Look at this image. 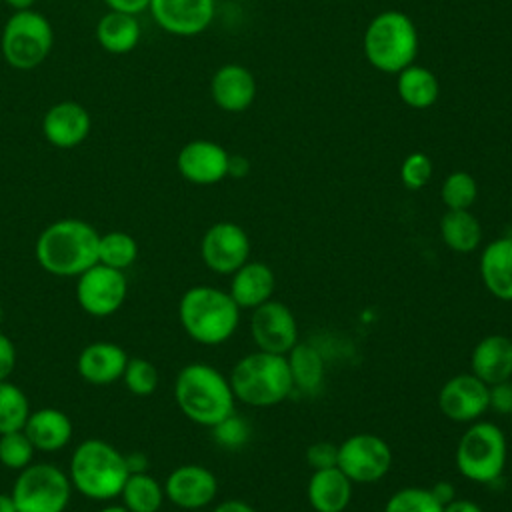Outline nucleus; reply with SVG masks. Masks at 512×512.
<instances>
[{"instance_id": "obj_1", "label": "nucleus", "mask_w": 512, "mask_h": 512, "mask_svg": "<svg viewBox=\"0 0 512 512\" xmlns=\"http://www.w3.org/2000/svg\"><path fill=\"white\" fill-rule=\"evenodd\" d=\"M98 230L78 218L46 226L36 240L38 264L54 276H80L98 262Z\"/></svg>"}, {"instance_id": "obj_2", "label": "nucleus", "mask_w": 512, "mask_h": 512, "mask_svg": "<svg viewBox=\"0 0 512 512\" xmlns=\"http://www.w3.org/2000/svg\"><path fill=\"white\" fill-rule=\"evenodd\" d=\"M174 398L188 420L208 428L230 416L236 402L230 380L218 368L202 362L186 364L178 372Z\"/></svg>"}, {"instance_id": "obj_3", "label": "nucleus", "mask_w": 512, "mask_h": 512, "mask_svg": "<svg viewBox=\"0 0 512 512\" xmlns=\"http://www.w3.org/2000/svg\"><path fill=\"white\" fill-rule=\"evenodd\" d=\"M178 318L184 332L194 342L218 346L236 332L240 324V308L226 290L192 286L180 298Z\"/></svg>"}, {"instance_id": "obj_4", "label": "nucleus", "mask_w": 512, "mask_h": 512, "mask_svg": "<svg viewBox=\"0 0 512 512\" xmlns=\"http://www.w3.org/2000/svg\"><path fill=\"white\" fill-rule=\"evenodd\" d=\"M228 380L234 398L252 408L276 406L294 392L286 354L250 352L232 366Z\"/></svg>"}, {"instance_id": "obj_5", "label": "nucleus", "mask_w": 512, "mask_h": 512, "mask_svg": "<svg viewBox=\"0 0 512 512\" xmlns=\"http://www.w3.org/2000/svg\"><path fill=\"white\" fill-rule=\"evenodd\" d=\"M130 476L126 454L100 438L80 442L70 458L72 486L92 500H112L120 496Z\"/></svg>"}, {"instance_id": "obj_6", "label": "nucleus", "mask_w": 512, "mask_h": 512, "mask_svg": "<svg viewBox=\"0 0 512 512\" xmlns=\"http://www.w3.org/2000/svg\"><path fill=\"white\" fill-rule=\"evenodd\" d=\"M418 52V32L408 14L386 10L376 14L364 32L366 60L380 72L398 74Z\"/></svg>"}, {"instance_id": "obj_7", "label": "nucleus", "mask_w": 512, "mask_h": 512, "mask_svg": "<svg viewBox=\"0 0 512 512\" xmlns=\"http://www.w3.org/2000/svg\"><path fill=\"white\" fill-rule=\"evenodd\" d=\"M508 444L500 426L484 420L470 422L456 446L458 472L476 484L498 480L506 468Z\"/></svg>"}, {"instance_id": "obj_8", "label": "nucleus", "mask_w": 512, "mask_h": 512, "mask_svg": "<svg viewBox=\"0 0 512 512\" xmlns=\"http://www.w3.org/2000/svg\"><path fill=\"white\" fill-rule=\"evenodd\" d=\"M52 40L54 34L46 16L32 8L18 10L4 24L0 50L12 68L32 70L48 58Z\"/></svg>"}, {"instance_id": "obj_9", "label": "nucleus", "mask_w": 512, "mask_h": 512, "mask_svg": "<svg viewBox=\"0 0 512 512\" xmlns=\"http://www.w3.org/2000/svg\"><path fill=\"white\" fill-rule=\"evenodd\" d=\"M72 492V482L54 464H28L18 472L12 486L16 512H64Z\"/></svg>"}, {"instance_id": "obj_10", "label": "nucleus", "mask_w": 512, "mask_h": 512, "mask_svg": "<svg viewBox=\"0 0 512 512\" xmlns=\"http://www.w3.org/2000/svg\"><path fill=\"white\" fill-rule=\"evenodd\" d=\"M336 466L358 484H372L382 480L392 468V448L376 434L360 432L348 436L338 444Z\"/></svg>"}, {"instance_id": "obj_11", "label": "nucleus", "mask_w": 512, "mask_h": 512, "mask_svg": "<svg viewBox=\"0 0 512 512\" xmlns=\"http://www.w3.org/2000/svg\"><path fill=\"white\" fill-rule=\"evenodd\" d=\"M128 280L122 270L96 262L78 276L76 298L80 308L96 318L112 316L126 300Z\"/></svg>"}, {"instance_id": "obj_12", "label": "nucleus", "mask_w": 512, "mask_h": 512, "mask_svg": "<svg viewBox=\"0 0 512 512\" xmlns=\"http://www.w3.org/2000/svg\"><path fill=\"white\" fill-rule=\"evenodd\" d=\"M200 256L212 272L232 274L250 260L248 232L236 222H216L200 240Z\"/></svg>"}, {"instance_id": "obj_13", "label": "nucleus", "mask_w": 512, "mask_h": 512, "mask_svg": "<svg viewBox=\"0 0 512 512\" xmlns=\"http://www.w3.org/2000/svg\"><path fill=\"white\" fill-rule=\"evenodd\" d=\"M250 334L258 350L288 354L298 342V322L284 302L270 298L252 310Z\"/></svg>"}, {"instance_id": "obj_14", "label": "nucleus", "mask_w": 512, "mask_h": 512, "mask_svg": "<svg viewBox=\"0 0 512 512\" xmlns=\"http://www.w3.org/2000/svg\"><path fill=\"white\" fill-rule=\"evenodd\" d=\"M488 384L472 372L448 378L438 392V408L452 422H476L488 410Z\"/></svg>"}, {"instance_id": "obj_15", "label": "nucleus", "mask_w": 512, "mask_h": 512, "mask_svg": "<svg viewBox=\"0 0 512 512\" xmlns=\"http://www.w3.org/2000/svg\"><path fill=\"white\" fill-rule=\"evenodd\" d=\"M164 494L182 510H200L214 502L218 494V480L206 466L184 464L168 474Z\"/></svg>"}, {"instance_id": "obj_16", "label": "nucleus", "mask_w": 512, "mask_h": 512, "mask_svg": "<svg viewBox=\"0 0 512 512\" xmlns=\"http://www.w3.org/2000/svg\"><path fill=\"white\" fill-rule=\"evenodd\" d=\"M230 154L212 140H190L176 156L180 176L198 186H210L228 176Z\"/></svg>"}, {"instance_id": "obj_17", "label": "nucleus", "mask_w": 512, "mask_h": 512, "mask_svg": "<svg viewBox=\"0 0 512 512\" xmlns=\"http://www.w3.org/2000/svg\"><path fill=\"white\" fill-rule=\"evenodd\" d=\"M148 10L156 24L176 36H196L204 32L216 10L214 0H150Z\"/></svg>"}, {"instance_id": "obj_18", "label": "nucleus", "mask_w": 512, "mask_h": 512, "mask_svg": "<svg viewBox=\"0 0 512 512\" xmlns=\"http://www.w3.org/2000/svg\"><path fill=\"white\" fill-rule=\"evenodd\" d=\"M90 114L78 102H58L42 118V134L56 148H76L90 134Z\"/></svg>"}, {"instance_id": "obj_19", "label": "nucleus", "mask_w": 512, "mask_h": 512, "mask_svg": "<svg viewBox=\"0 0 512 512\" xmlns=\"http://www.w3.org/2000/svg\"><path fill=\"white\" fill-rule=\"evenodd\" d=\"M210 94L224 112H244L256 98L254 74L242 64H224L210 80Z\"/></svg>"}, {"instance_id": "obj_20", "label": "nucleus", "mask_w": 512, "mask_h": 512, "mask_svg": "<svg viewBox=\"0 0 512 512\" xmlns=\"http://www.w3.org/2000/svg\"><path fill=\"white\" fill-rule=\"evenodd\" d=\"M126 364H128V354L122 346L100 340L82 348L76 366H78V374L86 382L104 386V384L122 380Z\"/></svg>"}, {"instance_id": "obj_21", "label": "nucleus", "mask_w": 512, "mask_h": 512, "mask_svg": "<svg viewBox=\"0 0 512 512\" xmlns=\"http://www.w3.org/2000/svg\"><path fill=\"white\" fill-rule=\"evenodd\" d=\"M470 368L488 386L512 380V338L504 334L484 336L470 354Z\"/></svg>"}, {"instance_id": "obj_22", "label": "nucleus", "mask_w": 512, "mask_h": 512, "mask_svg": "<svg viewBox=\"0 0 512 512\" xmlns=\"http://www.w3.org/2000/svg\"><path fill=\"white\" fill-rule=\"evenodd\" d=\"M230 276L232 280H230L228 294L238 304V308L254 310L260 304L268 302L274 294L276 276L266 262L248 260Z\"/></svg>"}, {"instance_id": "obj_23", "label": "nucleus", "mask_w": 512, "mask_h": 512, "mask_svg": "<svg viewBox=\"0 0 512 512\" xmlns=\"http://www.w3.org/2000/svg\"><path fill=\"white\" fill-rule=\"evenodd\" d=\"M480 280L498 300L512 302V236L494 238L480 254Z\"/></svg>"}, {"instance_id": "obj_24", "label": "nucleus", "mask_w": 512, "mask_h": 512, "mask_svg": "<svg viewBox=\"0 0 512 512\" xmlns=\"http://www.w3.org/2000/svg\"><path fill=\"white\" fill-rule=\"evenodd\" d=\"M352 484L338 466L314 470L306 486L310 508L314 512H344L352 498Z\"/></svg>"}, {"instance_id": "obj_25", "label": "nucleus", "mask_w": 512, "mask_h": 512, "mask_svg": "<svg viewBox=\"0 0 512 512\" xmlns=\"http://www.w3.org/2000/svg\"><path fill=\"white\" fill-rule=\"evenodd\" d=\"M22 430L32 446L42 452H56L64 448L72 438V422L58 408H38L34 412L30 410Z\"/></svg>"}, {"instance_id": "obj_26", "label": "nucleus", "mask_w": 512, "mask_h": 512, "mask_svg": "<svg viewBox=\"0 0 512 512\" xmlns=\"http://www.w3.org/2000/svg\"><path fill=\"white\" fill-rule=\"evenodd\" d=\"M294 390L306 396H312L322 390L324 384V356L310 342H296L294 348L286 354Z\"/></svg>"}, {"instance_id": "obj_27", "label": "nucleus", "mask_w": 512, "mask_h": 512, "mask_svg": "<svg viewBox=\"0 0 512 512\" xmlns=\"http://www.w3.org/2000/svg\"><path fill=\"white\" fill-rule=\"evenodd\" d=\"M140 22L134 14L108 10L96 24V40L110 54H128L140 42Z\"/></svg>"}, {"instance_id": "obj_28", "label": "nucleus", "mask_w": 512, "mask_h": 512, "mask_svg": "<svg viewBox=\"0 0 512 512\" xmlns=\"http://www.w3.org/2000/svg\"><path fill=\"white\" fill-rule=\"evenodd\" d=\"M398 96L400 100L416 110L430 108L440 96V82L436 74L424 66H406L398 72Z\"/></svg>"}, {"instance_id": "obj_29", "label": "nucleus", "mask_w": 512, "mask_h": 512, "mask_svg": "<svg viewBox=\"0 0 512 512\" xmlns=\"http://www.w3.org/2000/svg\"><path fill=\"white\" fill-rule=\"evenodd\" d=\"M440 236L452 252L470 254L482 242V226L470 210H446L440 218Z\"/></svg>"}, {"instance_id": "obj_30", "label": "nucleus", "mask_w": 512, "mask_h": 512, "mask_svg": "<svg viewBox=\"0 0 512 512\" xmlns=\"http://www.w3.org/2000/svg\"><path fill=\"white\" fill-rule=\"evenodd\" d=\"M122 506L130 512H158L164 504V486L148 472H132L122 486Z\"/></svg>"}, {"instance_id": "obj_31", "label": "nucleus", "mask_w": 512, "mask_h": 512, "mask_svg": "<svg viewBox=\"0 0 512 512\" xmlns=\"http://www.w3.org/2000/svg\"><path fill=\"white\" fill-rule=\"evenodd\" d=\"M136 256H138V244L128 232L112 230V232L100 234V240H98L100 264L124 272L134 264Z\"/></svg>"}, {"instance_id": "obj_32", "label": "nucleus", "mask_w": 512, "mask_h": 512, "mask_svg": "<svg viewBox=\"0 0 512 512\" xmlns=\"http://www.w3.org/2000/svg\"><path fill=\"white\" fill-rule=\"evenodd\" d=\"M30 414V404L20 386L0 380V434L22 430Z\"/></svg>"}, {"instance_id": "obj_33", "label": "nucleus", "mask_w": 512, "mask_h": 512, "mask_svg": "<svg viewBox=\"0 0 512 512\" xmlns=\"http://www.w3.org/2000/svg\"><path fill=\"white\" fill-rule=\"evenodd\" d=\"M476 196L478 184L466 170L450 172L440 188V198L446 210H470V206L476 202Z\"/></svg>"}, {"instance_id": "obj_34", "label": "nucleus", "mask_w": 512, "mask_h": 512, "mask_svg": "<svg viewBox=\"0 0 512 512\" xmlns=\"http://www.w3.org/2000/svg\"><path fill=\"white\" fill-rule=\"evenodd\" d=\"M442 504L432 496L430 488L404 486L396 490L384 504V512H442Z\"/></svg>"}, {"instance_id": "obj_35", "label": "nucleus", "mask_w": 512, "mask_h": 512, "mask_svg": "<svg viewBox=\"0 0 512 512\" xmlns=\"http://www.w3.org/2000/svg\"><path fill=\"white\" fill-rule=\"evenodd\" d=\"M122 380L134 396H150L158 388L160 374H158V368L150 360L134 356V358H128Z\"/></svg>"}, {"instance_id": "obj_36", "label": "nucleus", "mask_w": 512, "mask_h": 512, "mask_svg": "<svg viewBox=\"0 0 512 512\" xmlns=\"http://www.w3.org/2000/svg\"><path fill=\"white\" fill-rule=\"evenodd\" d=\"M34 446L24 434V430H14L0 434V462L10 470H24L28 464H32Z\"/></svg>"}, {"instance_id": "obj_37", "label": "nucleus", "mask_w": 512, "mask_h": 512, "mask_svg": "<svg viewBox=\"0 0 512 512\" xmlns=\"http://www.w3.org/2000/svg\"><path fill=\"white\" fill-rule=\"evenodd\" d=\"M212 434L220 446L236 450L250 440V426L242 416L232 412L230 416L220 420L216 426H212Z\"/></svg>"}, {"instance_id": "obj_38", "label": "nucleus", "mask_w": 512, "mask_h": 512, "mask_svg": "<svg viewBox=\"0 0 512 512\" xmlns=\"http://www.w3.org/2000/svg\"><path fill=\"white\" fill-rule=\"evenodd\" d=\"M432 178V160L424 152H410L400 166V180L408 190L424 188Z\"/></svg>"}, {"instance_id": "obj_39", "label": "nucleus", "mask_w": 512, "mask_h": 512, "mask_svg": "<svg viewBox=\"0 0 512 512\" xmlns=\"http://www.w3.org/2000/svg\"><path fill=\"white\" fill-rule=\"evenodd\" d=\"M336 460H338V446L328 440L314 442L306 448V462L312 470L336 466Z\"/></svg>"}, {"instance_id": "obj_40", "label": "nucleus", "mask_w": 512, "mask_h": 512, "mask_svg": "<svg viewBox=\"0 0 512 512\" xmlns=\"http://www.w3.org/2000/svg\"><path fill=\"white\" fill-rule=\"evenodd\" d=\"M488 392V408H492L498 414H512V380L492 384L488 386Z\"/></svg>"}, {"instance_id": "obj_41", "label": "nucleus", "mask_w": 512, "mask_h": 512, "mask_svg": "<svg viewBox=\"0 0 512 512\" xmlns=\"http://www.w3.org/2000/svg\"><path fill=\"white\" fill-rule=\"evenodd\" d=\"M16 368V346L0 332V380H8Z\"/></svg>"}, {"instance_id": "obj_42", "label": "nucleus", "mask_w": 512, "mask_h": 512, "mask_svg": "<svg viewBox=\"0 0 512 512\" xmlns=\"http://www.w3.org/2000/svg\"><path fill=\"white\" fill-rule=\"evenodd\" d=\"M110 10L126 12V14H140L150 6V0H104Z\"/></svg>"}, {"instance_id": "obj_43", "label": "nucleus", "mask_w": 512, "mask_h": 512, "mask_svg": "<svg viewBox=\"0 0 512 512\" xmlns=\"http://www.w3.org/2000/svg\"><path fill=\"white\" fill-rule=\"evenodd\" d=\"M430 492H432V496H434L442 506H446V504H450L454 498H458L454 486H452L450 482H446V480L436 482V484L430 488Z\"/></svg>"}, {"instance_id": "obj_44", "label": "nucleus", "mask_w": 512, "mask_h": 512, "mask_svg": "<svg viewBox=\"0 0 512 512\" xmlns=\"http://www.w3.org/2000/svg\"><path fill=\"white\" fill-rule=\"evenodd\" d=\"M442 512H484L474 500L468 498H454L450 504L442 508Z\"/></svg>"}, {"instance_id": "obj_45", "label": "nucleus", "mask_w": 512, "mask_h": 512, "mask_svg": "<svg viewBox=\"0 0 512 512\" xmlns=\"http://www.w3.org/2000/svg\"><path fill=\"white\" fill-rule=\"evenodd\" d=\"M212 512H256V510L244 500H224V502L216 504V508Z\"/></svg>"}, {"instance_id": "obj_46", "label": "nucleus", "mask_w": 512, "mask_h": 512, "mask_svg": "<svg viewBox=\"0 0 512 512\" xmlns=\"http://www.w3.org/2000/svg\"><path fill=\"white\" fill-rule=\"evenodd\" d=\"M248 160L242 158V156H230V164H228V176H234V178H242L244 174H248Z\"/></svg>"}, {"instance_id": "obj_47", "label": "nucleus", "mask_w": 512, "mask_h": 512, "mask_svg": "<svg viewBox=\"0 0 512 512\" xmlns=\"http://www.w3.org/2000/svg\"><path fill=\"white\" fill-rule=\"evenodd\" d=\"M126 462H128L130 474L132 472H146V468H148V462H146L144 454H130V456H126Z\"/></svg>"}, {"instance_id": "obj_48", "label": "nucleus", "mask_w": 512, "mask_h": 512, "mask_svg": "<svg viewBox=\"0 0 512 512\" xmlns=\"http://www.w3.org/2000/svg\"><path fill=\"white\" fill-rule=\"evenodd\" d=\"M0 512H16V506L10 494H0Z\"/></svg>"}, {"instance_id": "obj_49", "label": "nucleus", "mask_w": 512, "mask_h": 512, "mask_svg": "<svg viewBox=\"0 0 512 512\" xmlns=\"http://www.w3.org/2000/svg\"><path fill=\"white\" fill-rule=\"evenodd\" d=\"M10 8H14V12H18V10H30L32 8V4H34V0H4Z\"/></svg>"}, {"instance_id": "obj_50", "label": "nucleus", "mask_w": 512, "mask_h": 512, "mask_svg": "<svg viewBox=\"0 0 512 512\" xmlns=\"http://www.w3.org/2000/svg\"><path fill=\"white\" fill-rule=\"evenodd\" d=\"M100 512H130V510L122 504H110V506H104Z\"/></svg>"}, {"instance_id": "obj_51", "label": "nucleus", "mask_w": 512, "mask_h": 512, "mask_svg": "<svg viewBox=\"0 0 512 512\" xmlns=\"http://www.w3.org/2000/svg\"><path fill=\"white\" fill-rule=\"evenodd\" d=\"M2 320H4V310H2V304H0V324H2Z\"/></svg>"}]
</instances>
